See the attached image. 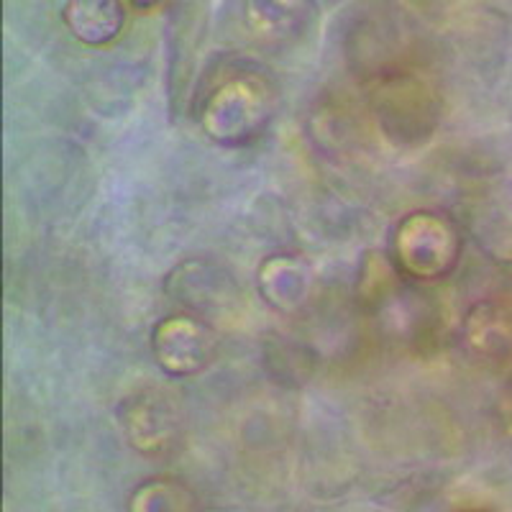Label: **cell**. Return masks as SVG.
Instances as JSON below:
<instances>
[{"label":"cell","mask_w":512,"mask_h":512,"mask_svg":"<svg viewBox=\"0 0 512 512\" xmlns=\"http://www.w3.org/2000/svg\"><path fill=\"white\" fill-rule=\"evenodd\" d=\"M310 0H244V24L264 44L290 41L308 26Z\"/></svg>","instance_id":"cell-2"},{"label":"cell","mask_w":512,"mask_h":512,"mask_svg":"<svg viewBox=\"0 0 512 512\" xmlns=\"http://www.w3.org/2000/svg\"><path fill=\"white\" fill-rule=\"evenodd\" d=\"M126 0H67L62 24L88 47H103L118 39L126 26Z\"/></svg>","instance_id":"cell-1"},{"label":"cell","mask_w":512,"mask_h":512,"mask_svg":"<svg viewBox=\"0 0 512 512\" xmlns=\"http://www.w3.org/2000/svg\"><path fill=\"white\" fill-rule=\"evenodd\" d=\"M131 8H139V11H154V8L164 6L169 0H126Z\"/></svg>","instance_id":"cell-3"}]
</instances>
